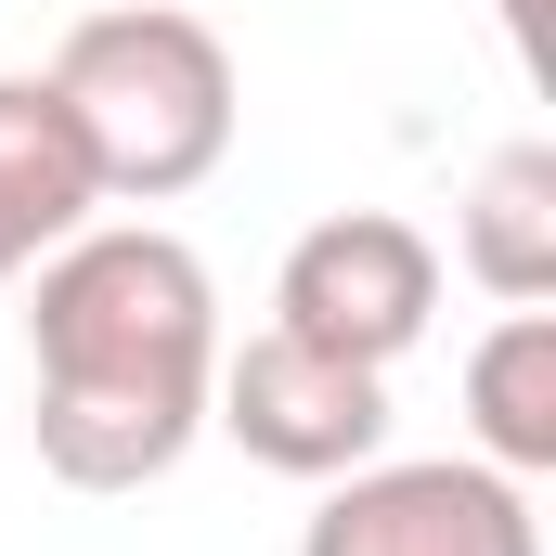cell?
<instances>
[{
  "label": "cell",
  "mask_w": 556,
  "mask_h": 556,
  "mask_svg": "<svg viewBox=\"0 0 556 556\" xmlns=\"http://www.w3.org/2000/svg\"><path fill=\"white\" fill-rule=\"evenodd\" d=\"M26 427L65 492H142L207 440L220 285L155 220H78L26 298Z\"/></svg>",
  "instance_id": "cell-1"
},
{
  "label": "cell",
  "mask_w": 556,
  "mask_h": 556,
  "mask_svg": "<svg viewBox=\"0 0 556 556\" xmlns=\"http://www.w3.org/2000/svg\"><path fill=\"white\" fill-rule=\"evenodd\" d=\"M39 78L65 91V117L91 142L104 207H168V194H194V181L233 155V117H247L233 39H220L207 13H181V0H104V13H78Z\"/></svg>",
  "instance_id": "cell-2"
},
{
  "label": "cell",
  "mask_w": 556,
  "mask_h": 556,
  "mask_svg": "<svg viewBox=\"0 0 556 556\" xmlns=\"http://www.w3.org/2000/svg\"><path fill=\"white\" fill-rule=\"evenodd\" d=\"M207 427H220L247 466L324 492V479H350V466L389 453V376H376V363H337V350H311V337H285V324H260L247 350H220Z\"/></svg>",
  "instance_id": "cell-3"
},
{
  "label": "cell",
  "mask_w": 556,
  "mask_h": 556,
  "mask_svg": "<svg viewBox=\"0 0 556 556\" xmlns=\"http://www.w3.org/2000/svg\"><path fill=\"white\" fill-rule=\"evenodd\" d=\"M273 324L311 337V350H337V363H376L389 376L427 324H440V247H427L402 207H337V220H311L285 247Z\"/></svg>",
  "instance_id": "cell-4"
},
{
  "label": "cell",
  "mask_w": 556,
  "mask_h": 556,
  "mask_svg": "<svg viewBox=\"0 0 556 556\" xmlns=\"http://www.w3.org/2000/svg\"><path fill=\"white\" fill-rule=\"evenodd\" d=\"M298 556H544L531 479L479 466V453H415V466H350L324 479Z\"/></svg>",
  "instance_id": "cell-5"
},
{
  "label": "cell",
  "mask_w": 556,
  "mask_h": 556,
  "mask_svg": "<svg viewBox=\"0 0 556 556\" xmlns=\"http://www.w3.org/2000/svg\"><path fill=\"white\" fill-rule=\"evenodd\" d=\"M91 207H104V181H91V142L65 117V91L0 78V285H26Z\"/></svg>",
  "instance_id": "cell-6"
},
{
  "label": "cell",
  "mask_w": 556,
  "mask_h": 556,
  "mask_svg": "<svg viewBox=\"0 0 556 556\" xmlns=\"http://www.w3.org/2000/svg\"><path fill=\"white\" fill-rule=\"evenodd\" d=\"M453 260H466L479 298H505V311L556 298V142H505V155L466 181V207H453Z\"/></svg>",
  "instance_id": "cell-7"
},
{
  "label": "cell",
  "mask_w": 556,
  "mask_h": 556,
  "mask_svg": "<svg viewBox=\"0 0 556 556\" xmlns=\"http://www.w3.org/2000/svg\"><path fill=\"white\" fill-rule=\"evenodd\" d=\"M466 440L505 479H556V311L544 298L466 350Z\"/></svg>",
  "instance_id": "cell-8"
},
{
  "label": "cell",
  "mask_w": 556,
  "mask_h": 556,
  "mask_svg": "<svg viewBox=\"0 0 556 556\" xmlns=\"http://www.w3.org/2000/svg\"><path fill=\"white\" fill-rule=\"evenodd\" d=\"M505 39H518V65L544 78V0H505Z\"/></svg>",
  "instance_id": "cell-9"
}]
</instances>
